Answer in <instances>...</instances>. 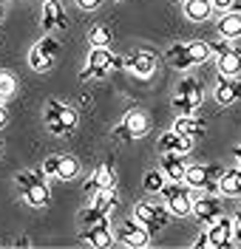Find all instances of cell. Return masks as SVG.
I'll return each mask as SVG.
<instances>
[{"label":"cell","mask_w":241,"mask_h":249,"mask_svg":"<svg viewBox=\"0 0 241 249\" xmlns=\"http://www.w3.org/2000/svg\"><path fill=\"white\" fill-rule=\"evenodd\" d=\"M222 173H224L222 164H190V167L185 170V184L202 187V190H207V193H216Z\"/></svg>","instance_id":"cell-1"},{"label":"cell","mask_w":241,"mask_h":249,"mask_svg":"<svg viewBox=\"0 0 241 249\" xmlns=\"http://www.w3.org/2000/svg\"><path fill=\"white\" fill-rule=\"evenodd\" d=\"M80 124L77 110L65 108L63 102H48L46 105V127L51 133H71Z\"/></svg>","instance_id":"cell-2"},{"label":"cell","mask_w":241,"mask_h":249,"mask_svg":"<svg viewBox=\"0 0 241 249\" xmlns=\"http://www.w3.org/2000/svg\"><path fill=\"white\" fill-rule=\"evenodd\" d=\"M150 130V119H148V113L139 108H133L125 113V119H122V124H116L113 127V139L119 142H130V139H139V136H145Z\"/></svg>","instance_id":"cell-3"},{"label":"cell","mask_w":241,"mask_h":249,"mask_svg":"<svg viewBox=\"0 0 241 249\" xmlns=\"http://www.w3.org/2000/svg\"><path fill=\"white\" fill-rule=\"evenodd\" d=\"M57 51H60V43H57L54 37H43V40L32 48V54H29V65H32V71H37V74H48V71L54 68Z\"/></svg>","instance_id":"cell-4"},{"label":"cell","mask_w":241,"mask_h":249,"mask_svg":"<svg viewBox=\"0 0 241 249\" xmlns=\"http://www.w3.org/2000/svg\"><path fill=\"white\" fill-rule=\"evenodd\" d=\"M162 196H165V207L170 210V215H190L193 213V198H190V190L185 184H179V181H173V184L162 187Z\"/></svg>","instance_id":"cell-5"},{"label":"cell","mask_w":241,"mask_h":249,"mask_svg":"<svg viewBox=\"0 0 241 249\" xmlns=\"http://www.w3.org/2000/svg\"><path fill=\"white\" fill-rule=\"evenodd\" d=\"M167 215H170V210H165V207H156V204H136V210H133V218L142 224L148 232H159L162 227L167 224Z\"/></svg>","instance_id":"cell-6"},{"label":"cell","mask_w":241,"mask_h":249,"mask_svg":"<svg viewBox=\"0 0 241 249\" xmlns=\"http://www.w3.org/2000/svg\"><path fill=\"white\" fill-rule=\"evenodd\" d=\"M111 65H113V54L111 51H108V48H94L91 57H88L85 71L80 74V79L82 82H88V79H94V77H105Z\"/></svg>","instance_id":"cell-7"},{"label":"cell","mask_w":241,"mask_h":249,"mask_svg":"<svg viewBox=\"0 0 241 249\" xmlns=\"http://www.w3.org/2000/svg\"><path fill=\"white\" fill-rule=\"evenodd\" d=\"M210 48L219 54V74L222 77H239V71H241V51L239 48L222 46V43H216V46H210Z\"/></svg>","instance_id":"cell-8"},{"label":"cell","mask_w":241,"mask_h":249,"mask_svg":"<svg viewBox=\"0 0 241 249\" xmlns=\"http://www.w3.org/2000/svg\"><path fill=\"white\" fill-rule=\"evenodd\" d=\"M122 68H128L130 74L148 79V77H153V71H156V57L150 51H133L130 57L122 60Z\"/></svg>","instance_id":"cell-9"},{"label":"cell","mask_w":241,"mask_h":249,"mask_svg":"<svg viewBox=\"0 0 241 249\" xmlns=\"http://www.w3.org/2000/svg\"><path fill=\"white\" fill-rule=\"evenodd\" d=\"M193 215L199 218L202 224H213V221H219L222 218V204H219V198L213 196V193H207V196H202V198H196L193 201Z\"/></svg>","instance_id":"cell-10"},{"label":"cell","mask_w":241,"mask_h":249,"mask_svg":"<svg viewBox=\"0 0 241 249\" xmlns=\"http://www.w3.org/2000/svg\"><path fill=\"white\" fill-rule=\"evenodd\" d=\"M207 235H210V247H219V249L230 247V244L236 241V232H233V221H230L227 215H222L219 221H213V224H210Z\"/></svg>","instance_id":"cell-11"},{"label":"cell","mask_w":241,"mask_h":249,"mask_svg":"<svg viewBox=\"0 0 241 249\" xmlns=\"http://www.w3.org/2000/svg\"><path fill=\"white\" fill-rule=\"evenodd\" d=\"M119 241L128 244V247H148V244H150V232L133 218V221H125V224L119 227Z\"/></svg>","instance_id":"cell-12"},{"label":"cell","mask_w":241,"mask_h":249,"mask_svg":"<svg viewBox=\"0 0 241 249\" xmlns=\"http://www.w3.org/2000/svg\"><path fill=\"white\" fill-rule=\"evenodd\" d=\"M216 99L222 105H230V102L241 99V79L239 77H222L219 74V79H216Z\"/></svg>","instance_id":"cell-13"},{"label":"cell","mask_w":241,"mask_h":249,"mask_svg":"<svg viewBox=\"0 0 241 249\" xmlns=\"http://www.w3.org/2000/svg\"><path fill=\"white\" fill-rule=\"evenodd\" d=\"M43 29H68V17H65L60 0L43 3Z\"/></svg>","instance_id":"cell-14"},{"label":"cell","mask_w":241,"mask_h":249,"mask_svg":"<svg viewBox=\"0 0 241 249\" xmlns=\"http://www.w3.org/2000/svg\"><path fill=\"white\" fill-rule=\"evenodd\" d=\"M190 147H193V139H190V136H182V133H176V130L162 133V139H159V150H162V153L185 156V153H190Z\"/></svg>","instance_id":"cell-15"},{"label":"cell","mask_w":241,"mask_h":249,"mask_svg":"<svg viewBox=\"0 0 241 249\" xmlns=\"http://www.w3.org/2000/svg\"><path fill=\"white\" fill-rule=\"evenodd\" d=\"M173 130H176V133H182V136H190V139L196 142V139H202V136L207 133V124L202 122L199 116H193V113H190V116H179Z\"/></svg>","instance_id":"cell-16"},{"label":"cell","mask_w":241,"mask_h":249,"mask_svg":"<svg viewBox=\"0 0 241 249\" xmlns=\"http://www.w3.org/2000/svg\"><path fill=\"white\" fill-rule=\"evenodd\" d=\"M23 198L32 204V207H48L51 201V193H48V184L40 178V181H34V184L23 187Z\"/></svg>","instance_id":"cell-17"},{"label":"cell","mask_w":241,"mask_h":249,"mask_svg":"<svg viewBox=\"0 0 241 249\" xmlns=\"http://www.w3.org/2000/svg\"><path fill=\"white\" fill-rule=\"evenodd\" d=\"M185 161L179 153H162V173L170 178V181H185Z\"/></svg>","instance_id":"cell-18"},{"label":"cell","mask_w":241,"mask_h":249,"mask_svg":"<svg viewBox=\"0 0 241 249\" xmlns=\"http://www.w3.org/2000/svg\"><path fill=\"white\" fill-rule=\"evenodd\" d=\"M213 12V3L210 0H185V17L193 23H204Z\"/></svg>","instance_id":"cell-19"},{"label":"cell","mask_w":241,"mask_h":249,"mask_svg":"<svg viewBox=\"0 0 241 249\" xmlns=\"http://www.w3.org/2000/svg\"><path fill=\"white\" fill-rule=\"evenodd\" d=\"M80 238L91 247H111L113 244V235L108 232V227H85L80 232Z\"/></svg>","instance_id":"cell-20"},{"label":"cell","mask_w":241,"mask_h":249,"mask_svg":"<svg viewBox=\"0 0 241 249\" xmlns=\"http://www.w3.org/2000/svg\"><path fill=\"white\" fill-rule=\"evenodd\" d=\"M176 93H182L185 99H190L196 108H199V105H202V99H204V91H202L199 79H193V77H185V79H182V82L176 85Z\"/></svg>","instance_id":"cell-21"},{"label":"cell","mask_w":241,"mask_h":249,"mask_svg":"<svg viewBox=\"0 0 241 249\" xmlns=\"http://www.w3.org/2000/svg\"><path fill=\"white\" fill-rule=\"evenodd\" d=\"M219 34L227 37V40L241 37V15H239V12H227V15L219 20Z\"/></svg>","instance_id":"cell-22"},{"label":"cell","mask_w":241,"mask_h":249,"mask_svg":"<svg viewBox=\"0 0 241 249\" xmlns=\"http://www.w3.org/2000/svg\"><path fill=\"white\" fill-rule=\"evenodd\" d=\"M185 51H187V60H190L193 65H199V62H207L210 54H213L210 43H202V40H190V43H185Z\"/></svg>","instance_id":"cell-23"},{"label":"cell","mask_w":241,"mask_h":249,"mask_svg":"<svg viewBox=\"0 0 241 249\" xmlns=\"http://www.w3.org/2000/svg\"><path fill=\"white\" fill-rule=\"evenodd\" d=\"M91 207H96L99 213H111L113 207H116V190L113 187H99L94 193V204Z\"/></svg>","instance_id":"cell-24"},{"label":"cell","mask_w":241,"mask_h":249,"mask_svg":"<svg viewBox=\"0 0 241 249\" xmlns=\"http://www.w3.org/2000/svg\"><path fill=\"white\" fill-rule=\"evenodd\" d=\"M239 187H241V170H224L222 178H219V193L224 196H239Z\"/></svg>","instance_id":"cell-25"},{"label":"cell","mask_w":241,"mask_h":249,"mask_svg":"<svg viewBox=\"0 0 241 249\" xmlns=\"http://www.w3.org/2000/svg\"><path fill=\"white\" fill-rule=\"evenodd\" d=\"M77 173H80V161L74 159V156H57V178H77Z\"/></svg>","instance_id":"cell-26"},{"label":"cell","mask_w":241,"mask_h":249,"mask_svg":"<svg viewBox=\"0 0 241 249\" xmlns=\"http://www.w3.org/2000/svg\"><path fill=\"white\" fill-rule=\"evenodd\" d=\"M167 62H170L173 68H179V71L190 68L193 62L187 60V51H185V43H176V46H170V48H167Z\"/></svg>","instance_id":"cell-27"},{"label":"cell","mask_w":241,"mask_h":249,"mask_svg":"<svg viewBox=\"0 0 241 249\" xmlns=\"http://www.w3.org/2000/svg\"><path fill=\"white\" fill-rule=\"evenodd\" d=\"M82 227H108V213H99L96 207H88V210H82Z\"/></svg>","instance_id":"cell-28"},{"label":"cell","mask_w":241,"mask_h":249,"mask_svg":"<svg viewBox=\"0 0 241 249\" xmlns=\"http://www.w3.org/2000/svg\"><path fill=\"white\" fill-rule=\"evenodd\" d=\"M17 91V79L12 71H0V102H9Z\"/></svg>","instance_id":"cell-29"},{"label":"cell","mask_w":241,"mask_h":249,"mask_svg":"<svg viewBox=\"0 0 241 249\" xmlns=\"http://www.w3.org/2000/svg\"><path fill=\"white\" fill-rule=\"evenodd\" d=\"M88 40H91L94 48H108L111 46V29L108 26H94V29L88 31Z\"/></svg>","instance_id":"cell-30"},{"label":"cell","mask_w":241,"mask_h":249,"mask_svg":"<svg viewBox=\"0 0 241 249\" xmlns=\"http://www.w3.org/2000/svg\"><path fill=\"white\" fill-rule=\"evenodd\" d=\"M94 178H96V184H99V187H113V167H111V161H99V164H96V170H94Z\"/></svg>","instance_id":"cell-31"},{"label":"cell","mask_w":241,"mask_h":249,"mask_svg":"<svg viewBox=\"0 0 241 249\" xmlns=\"http://www.w3.org/2000/svg\"><path fill=\"white\" fill-rule=\"evenodd\" d=\"M162 187H165V176L156 170L145 173V190H150V193H162Z\"/></svg>","instance_id":"cell-32"},{"label":"cell","mask_w":241,"mask_h":249,"mask_svg":"<svg viewBox=\"0 0 241 249\" xmlns=\"http://www.w3.org/2000/svg\"><path fill=\"white\" fill-rule=\"evenodd\" d=\"M173 108H176L182 116H190L193 110H196V105H193L190 99H185L182 93H173Z\"/></svg>","instance_id":"cell-33"},{"label":"cell","mask_w":241,"mask_h":249,"mask_svg":"<svg viewBox=\"0 0 241 249\" xmlns=\"http://www.w3.org/2000/svg\"><path fill=\"white\" fill-rule=\"evenodd\" d=\"M15 181H17V187L23 190V187H29V184H34V181H40V173H34V170H20Z\"/></svg>","instance_id":"cell-34"},{"label":"cell","mask_w":241,"mask_h":249,"mask_svg":"<svg viewBox=\"0 0 241 249\" xmlns=\"http://www.w3.org/2000/svg\"><path fill=\"white\" fill-rule=\"evenodd\" d=\"M43 173H48V176H57V156H48V159H46Z\"/></svg>","instance_id":"cell-35"},{"label":"cell","mask_w":241,"mask_h":249,"mask_svg":"<svg viewBox=\"0 0 241 249\" xmlns=\"http://www.w3.org/2000/svg\"><path fill=\"white\" fill-rule=\"evenodd\" d=\"M99 3L102 0H77V6H80L82 12H94V9H99Z\"/></svg>","instance_id":"cell-36"},{"label":"cell","mask_w":241,"mask_h":249,"mask_svg":"<svg viewBox=\"0 0 241 249\" xmlns=\"http://www.w3.org/2000/svg\"><path fill=\"white\" fill-rule=\"evenodd\" d=\"M6 124H9V110L3 108V102H0V130H3Z\"/></svg>","instance_id":"cell-37"},{"label":"cell","mask_w":241,"mask_h":249,"mask_svg":"<svg viewBox=\"0 0 241 249\" xmlns=\"http://www.w3.org/2000/svg\"><path fill=\"white\" fill-rule=\"evenodd\" d=\"M233 232H236V241H241V213L236 215V221H233Z\"/></svg>","instance_id":"cell-38"},{"label":"cell","mask_w":241,"mask_h":249,"mask_svg":"<svg viewBox=\"0 0 241 249\" xmlns=\"http://www.w3.org/2000/svg\"><path fill=\"white\" fill-rule=\"evenodd\" d=\"M210 3H213V9H230V3H233V0H210Z\"/></svg>","instance_id":"cell-39"},{"label":"cell","mask_w":241,"mask_h":249,"mask_svg":"<svg viewBox=\"0 0 241 249\" xmlns=\"http://www.w3.org/2000/svg\"><path fill=\"white\" fill-rule=\"evenodd\" d=\"M196 247H210V235L207 232L199 235V238H196Z\"/></svg>","instance_id":"cell-40"},{"label":"cell","mask_w":241,"mask_h":249,"mask_svg":"<svg viewBox=\"0 0 241 249\" xmlns=\"http://www.w3.org/2000/svg\"><path fill=\"white\" fill-rule=\"evenodd\" d=\"M227 12H239V15H241V0H233V3H230V9H227Z\"/></svg>","instance_id":"cell-41"},{"label":"cell","mask_w":241,"mask_h":249,"mask_svg":"<svg viewBox=\"0 0 241 249\" xmlns=\"http://www.w3.org/2000/svg\"><path fill=\"white\" fill-rule=\"evenodd\" d=\"M236 161H239V164H241V142H239V144H236Z\"/></svg>","instance_id":"cell-42"},{"label":"cell","mask_w":241,"mask_h":249,"mask_svg":"<svg viewBox=\"0 0 241 249\" xmlns=\"http://www.w3.org/2000/svg\"><path fill=\"white\" fill-rule=\"evenodd\" d=\"M0 153H3V142H0Z\"/></svg>","instance_id":"cell-43"},{"label":"cell","mask_w":241,"mask_h":249,"mask_svg":"<svg viewBox=\"0 0 241 249\" xmlns=\"http://www.w3.org/2000/svg\"><path fill=\"white\" fill-rule=\"evenodd\" d=\"M9 3H20V0H9Z\"/></svg>","instance_id":"cell-44"},{"label":"cell","mask_w":241,"mask_h":249,"mask_svg":"<svg viewBox=\"0 0 241 249\" xmlns=\"http://www.w3.org/2000/svg\"><path fill=\"white\" fill-rule=\"evenodd\" d=\"M0 17H3V9H0Z\"/></svg>","instance_id":"cell-45"},{"label":"cell","mask_w":241,"mask_h":249,"mask_svg":"<svg viewBox=\"0 0 241 249\" xmlns=\"http://www.w3.org/2000/svg\"><path fill=\"white\" fill-rule=\"evenodd\" d=\"M239 196H241V187H239Z\"/></svg>","instance_id":"cell-46"}]
</instances>
